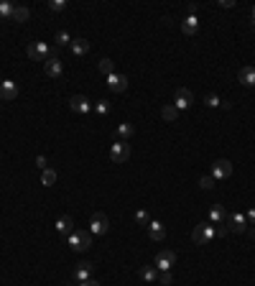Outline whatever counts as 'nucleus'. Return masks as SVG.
<instances>
[{"instance_id": "nucleus-1", "label": "nucleus", "mask_w": 255, "mask_h": 286, "mask_svg": "<svg viewBox=\"0 0 255 286\" xmlns=\"http://www.w3.org/2000/svg\"><path fill=\"white\" fill-rule=\"evenodd\" d=\"M67 243H69L72 250L84 253V250H89V245H92V233H89V230H74V233L67 238Z\"/></svg>"}, {"instance_id": "nucleus-2", "label": "nucleus", "mask_w": 255, "mask_h": 286, "mask_svg": "<svg viewBox=\"0 0 255 286\" xmlns=\"http://www.w3.org/2000/svg\"><path fill=\"white\" fill-rule=\"evenodd\" d=\"M26 54H28V59H34V62H46L49 56H54V49L46 41H34L31 46L26 49Z\"/></svg>"}, {"instance_id": "nucleus-3", "label": "nucleus", "mask_w": 255, "mask_h": 286, "mask_svg": "<svg viewBox=\"0 0 255 286\" xmlns=\"http://www.w3.org/2000/svg\"><path fill=\"white\" fill-rule=\"evenodd\" d=\"M212 238H217V235H215V225H209V222L197 225V228H194V233H191V240H194L197 245H207Z\"/></svg>"}, {"instance_id": "nucleus-4", "label": "nucleus", "mask_w": 255, "mask_h": 286, "mask_svg": "<svg viewBox=\"0 0 255 286\" xmlns=\"http://www.w3.org/2000/svg\"><path fill=\"white\" fill-rule=\"evenodd\" d=\"M110 159H112L115 163L128 161V159H130V146H128V141H115V143L110 146Z\"/></svg>"}, {"instance_id": "nucleus-5", "label": "nucleus", "mask_w": 255, "mask_h": 286, "mask_svg": "<svg viewBox=\"0 0 255 286\" xmlns=\"http://www.w3.org/2000/svg\"><path fill=\"white\" fill-rule=\"evenodd\" d=\"M108 228H110L108 215H105V212H95L92 220H89V233H92V235H105V233H108Z\"/></svg>"}, {"instance_id": "nucleus-6", "label": "nucleus", "mask_w": 255, "mask_h": 286, "mask_svg": "<svg viewBox=\"0 0 255 286\" xmlns=\"http://www.w3.org/2000/svg\"><path fill=\"white\" fill-rule=\"evenodd\" d=\"M191 102H194V95L189 92V89L182 87V89H176V95H174V102H171V105H174L179 113H182V110H189V108H191Z\"/></svg>"}, {"instance_id": "nucleus-7", "label": "nucleus", "mask_w": 255, "mask_h": 286, "mask_svg": "<svg viewBox=\"0 0 255 286\" xmlns=\"http://www.w3.org/2000/svg\"><path fill=\"white\" fill-rule=\"evenodd\" d=\"M232 174V163L227 159H217L212 163V179H230Z\"/></svg>"}, {"instance_id": "nucleus-8", "label": "nucleus", "mask_w": 255, "mask_h": 286, "mask_svg": "<svg viewBox=\"0 0 255 286\" xmlns=\"http://www.w3.org/2000/svg\"><path fill=\"white\" fill-rule=\"evenodd\" d=\"M174 263H176V253H174V250H161V253L156 255V261H153V266H156L158 271H171Z\"/></svg>"}, {"instance_id": "nucleus-9", "label": "nucleus", "mask_w": 255, "mask_h": 286, "mask_svg": "<svg viewBox=\"0 0 255 286\" xmlns=\"http://www.w3.org/2000/svg\"><path fill=\"white\" fill-rule=\"evenodd\" d=\"M43 69H46V74H49V77H54V80L64 74V64H62V59H59L56 54H54V56H49L46 62H43Z\"/></svg>"}, {"instance_id": "nucleus-10", "label": "nucleus", "mask_w": 255, "mask_h": 286, "mask_svg": "<svg viewBox=\"0 0 255 286\" xmlns=\"http://www.w3.org/2000/svg\"><path fill=\"white\" fill-rule=\"evenodd\" d=\"M16 97H18V84L16 82H13V80L0 82V100L10 102V100H16Z\"/></svg>"}, {"instance_id": "nucleus-11", "label": "nucleus", "mask_w": 255, "mask_h": 286, "mask_svg": "<svg viewBox=\"0 0 255 286\" xmlns=\"http://www.w3.org/2000/svg\"><path fill=\"white\" fill-rule=\"evenodd\" d=\"M227 228L232 230V233H245L248 230V220H245V212H232L230 217H227Z\"/></svg>"}, {"instance_id": "nucleus-12", "label": "nucleus", "mask_w": 255, "mask_h": 286, "mask_svg": "<svg viewBox=\"0 0 255 286\" xmlns=\"http://www.w3.org/2000/svg\"><path fill=\"white\" fill-rule=\"evenodd\" d=\"M108 87L112 89V92H125V89H128V77H125V74L112 72L108 77Z\"/></svg>"}, {"instance_id": "nucleus-13", "label": "nucleus", "mask_w": 255, "mask_h": 286, "mask_svg": "<svg viewBox=\"0 0 255 286\" xmlns=\"http://www.w3.org/2000/svg\"><path fill=\"white\" fill-rule=\"evenodd\" d=\"M148 235H151V240L161 243V240L166 238V228H163V222H158V220H151V222H148Z\"/></svg>"}, {"instance_id": "nucleus-14", "label": "nucleus", "mask_w": 255, "mask_h": 286, "mask_svg": "<svg viewBox=\"0 0 255 286\" xmlns=\"http://www.w3.org/2000/svg\"><path fill=\"white\" fill-rule=\"evenodd\" d=\"M69 108H72L74 113H89L92 105H89V100H87L84 95H74V97L69 100Z\"/></svg>"}, {"instance_id": "nucleus-15", "label": "nucleus", "mask_w": 255, "mask_h": 286, "mask_svg": "<svg viewBox=\"0 0 255 286\" xmlns=\"http://www.w3.org/2000/svg\"><path fill=\"white\" fill-rule=\"evenodd\" d=\"M56 233L62 235V238H69L74 233V220L72 217H59L56 220Z\"/></svg>"}, {"instance_id": "nucleus-16", "label": "nucleus", "mask_w": 255, "mask_h": 286, "mask_svg": "<svg viewBox=\"0 0 255 286\" xmlns=\"http://www.w3.org/2000/svg\"><path fill=\"white\" fill-rule=\"evenodd\" d=\"M237 80H240V84H245V87H255V67H243L240 69V74H237Z\"/></svg>"}, {"instance_id": "nucleus-17", "label": "nucleus", "mask_w": 255, "mask_h": 286, "mask_svg": "<svg viewBox=\"0 0 255 286\" xmlns=\"http://www.w3.org/2000/svg\"><path fill=\"white\" fill-rule=\"evenodd\" d=\"M224 220H227V209H224L222 204H215L212 209H209V225H222Z\"/></svg>"}, {"instance_id": "nucleus-18", "label": "nucleus", "mask_w": 255, "mask_h": 286, "mask_svg": "<svg viewBox=\"0 0 255 286\" xmlns=\"http://www.w3.org/2000/svg\"><path fill=\"white\" fill-rule=\"evenodd\" d=\"M89 276H92V263H77V268H74V281L82 284V281H89Z\"/></svg>"}, {"instance_id": "nucleus-19", "label": "nucleus", "mask_w": 255, "mask_h": 286, "mask_svg": "<svg viewBox=\"0 0 255 286\" xmlns=\"http://www.w3.org/2000/svg\"><path fill=\"white\" fill-rule=\"evenodd\" d=\"M182 31H184L186 36H197V31H199V18H197V16H186V18L182 21Z\"/></svg>"}, {"instance_id": "nucleus-20", "label": "nucleus", "mask_w": 255, "mask_h": 286, "mask_svg": "<svg viewBox=\"0 0 255 286\" xmlns=\"http://www.w3.org/2000/svg\"><path fill=\"white\" fill-rule=\"evenodd\" d=\"M89 51V41L87 39H72V54L74 56H84Z\"/></svg>"}, {"instance_id": "nucleus-21", "label": "nucleus", "mask_w": 255, "mask_h": 286, "mask_svg": "<svg viewBox=\"0 0 255 286\" xmlns=\"http://www.w3.org/2000/svg\"><path fill=\"white\" fill-rule=\"evenodd\" d=\"M158 274H161V271H158L156 266H143V268H141V279H143V281H148V284L158 281Z\"/></svg>"}, {"instance_id": "nucleus-22", "label": "nucleus", "mask_w": 255, "mask_h": 286, "mask_svg": "<svg viewBox=\"0 0 255 286\" xmlns=\"http://www.w3.org/2000/svg\"><path fill=\"white\" fill-rule=\"evenodd\" d=\"M161 115H163V120H166V123H176V120H179V110L174 108L171 102L161 108Z\"/></svg>"}, {"instance_id": "nucleus-23", "label": "nucleus", "mask_w": 255, "mask_h": 286, "mask_svg": "<svg viewBox=\"0 0 255 286\" xmlns=\"http://www.w3.org/2000/svg\"><path fill=\"white\" fill-rule=\"evenodd\" d=\"M13 10H16V5H13L10 0H0V18L3 21L13 18Z\"/></svg>"}, {"instance_id": "nucleus-24", "label": "nucleus", "mask_w": 255, "mask_h": 286, "mask_svg": "<svg viewBox=\"0 0 255 286\" xmlns=\"http://www.w3.org/2000/svg\"><path fill=\"white\" fill-rule=\"evenodd\" d=\"M28 16H31V10H28L26 5H16V10H13V21H16V23L28 21Z\"/></svg>"}, {"instance_id": "nucleus-25", "label": "nucleus", "mask_w": 255, "mask_h": 286, "mask_svg": "<svg viewBox=\"0 0 255 286\" xmlns=\"http://www.w3.org/2000/svg\"><path fill=\"white\" fill-rule=\"evenodd\" d=\"M133 130H136V128H133L130 123H120L117 125V141H128L133 135Z\"/></svg>"}, {"instance_id": "nucleus-26", "label": "nucleus", "mask_w": 255, "mask_h": 286, "mask_svg": "<svg viewBox=\"0 0 255 286\" xmlns=\"http://www.w3.org/2000/svg\"><path fill=\"white\" fill-rule=\"evenodd\" d=\"M97 69H100V72L105 74V77H110V74L115 72V62H112V59H100Z\"/></svg>"}, {"instance_id": "nucleus-27", "label": "nucleus", "mask_w": 255, "mask_h": 286, "mask_svg": "<svg viewBox=\"0 0 255 286\" xmlns=\"http://www.w3.org/2000/svg\"><path fill=\"white\" fill-rule=\"evenodd\" d=\"M41 184L54 187V184H56V171H54V169H43V171H41Z\"/></svg>"}, {"instance_id": "nucleus-28", "label": "nucleus", "mask_w": 255, "mask_h": 286, "mask_svg": "<svg viewBox=\"0 0 255 286\" xmlns=\"http://www.w3.org/2000/svg\"><path fill=\"white\" fill-rule=\"evenodd\" d=\"M54 41H56V46H72V36L67 31H56Z\"/></svg>"}, {"instance_id": "nucleus-29", "label": "nucleus", "mask_w": 255, "mask_h": 286, "mask_svg": "<svg viewBox=\"0 0 255 286\" xmlns=\"http://www.w3.org/2000/svg\"><path fill=\"white\" fill-rule=\"evenodd\" d=\"M136 222L143 225V228H148V222H151V215H148L146 209H138V212H136Z\"/></svg>"}, {"instance_id": "nucleus-30", "label": "nucleus", "mask_w": 255, "mask_h": 286, "mask_svg": "<svg viewBox=\"0 0 255 286\" xmlns=\"http://www.w3.org/2000/svg\"><path fill=\"white\" fill-rule=\"evenodd\" d=\"M204 102H207V108H222L224 100H219V95H207Z\"/></svg>"}, {"instance_id": "nucleus-31", "label": "nucleus", "mask_w": 255, "mask_h": 286, "mask_svg": "<svg viewBox=\"0 0 255 286\" xmlns=\"http://www.w3.org/2000/svg\"><path fill=\"white\" fill-rule=\"evenodd\" d=\"M49 10H54V13H59V10H64L67 8V0H49Z\"/></svg>"}, {"instance_id": "nucleus-32", "label": "nucleus", "mask_w": 255, "mask_h": 286, "mask_svg": "<svg viewBox=\"0 0 255 286\" xmlns=\"http://www.w3.org/2000/svg\"><path fill=\"white\" fill-rule=\"evenodd\" d=\"M171 281H174L171 279V271H161V274H158V284L161 286H171Z\"/></svg>"}, {"instance_id": "nucleus-33", "label": "nucleus", "mask_w": 255, "mask_h": 286, "mask_svg": "<svg viewBox=\"0 0 255 286\" xmlns=\"http://www.w3.org/2000/svg\"><path fill=\"white\" fill-rule=\"evenodd\" d=\"M95 110H97L100 115H108V113H110V102H108V100H100V102L95 105Z\"/></svg>"}, {"instance_id": "nucleus-34", "label": "nucleus", "mask_w": 255, "mask_h": 286, "mask_svg": "<svg viewBox=\"0 0 255 286\" xmlns=\"http://www.w3.org/2000/svg\"><path fill=\"white\" fill-rule=\"evenodd\" d=\"M199 187H202V189H215V179H212V176H202V179H199Z\"/></svg>"}, {"instance_id": "nucleus-35", "label": "nucleus", "mask_w": 255, "mask_h": 286, "mask_svg": "<svg viewBox=\"0 0 255 286\" xmlns=\"http://www.w3.org/2000/svg\"><path fill=\"white\" fill-rule=\"evenodd\" d=\"M245 220H248V225H250V228H255V207H250L248 212H245Z\"/></svg>"}, {"instance_id": "nucleus-36", "label": "nucleus", "mask_w": 255, "mask_h": 286, "mask_svg": "<svg viewBox=\"0 0 255 286\" xmlns=\"http://www.w3.org/2000/svg\"><path fill=\"white\" fill-rule=\"evenodd\" d=\"M227 233H230V228H227V225H217V228H215V235H217V238H224Z\"/></svg>"}, {"instance_id": "nucleus-37", "label": "nucleus", "mask_w": 255, "mask_h": 286, "mask_svg": "<svg viewBox=\"0 0 255 286\" xmlns=\"http://www.w3.org/2000/svg\"><path fill=\"white\" fill-rule=\"evenodd\" d=\"M36 166H38L41 171H43V169H49V166H46V156H36Z\"/></svg>"}, {"instance_id": "nucleus-38", "label": "nucleus", "mask_w": 255, "mask_h": 286, "mask_svg": "<svg viewBox=\"0 0 255 286\" xmlns=\"http://www.w3.org/2000/svg\"><path fill=\"white\" fill-rule=\"evenodd\" d=\"M219 5H222V8H232V5H235V0H222Z\"/></svg>"}, {"instance_id": "nucleus-39", "label": "nucleus", "mask_w": 255, "mask_h": 286, "mask_svg": "<svg viewBox=\"0 0 255 286\" xmlns=\"http://www.w3.org/2000/svg\"><path fill=\"white\" fill-rule=\"evenodd\" d=\"M79 286H100V284H97V281H95V279H89V281H82V284H79Z\"/></svg>"}, {"instance_id": "nucleus-40", "label": "nucleus", "mask_w": 255, "mask_h": 286, "mask_svg": "<svg viewBox=\"0 0 255 286\" xmlns=\"http://www.w3.org/2000/svg\"><path fill=\"white\" fill-rule=\"evenodd\" d=\"M250 18H253V21H250V23H255V8H253V10H250Z\"/></svg>"}, {"instance_id": "nucleus-41", "label": "nucleus", "mask_w": 255, "mask_h": 286, "mask_svg": "<svg viewBox=\"0 0 255 286\" xmlns=\"http://www.w3.org/2000/svg\"><path fill=\"white\" fill-rule=\"evenodd\" d=\"M0 82H3V80H0Z\"/></svg>"}]
</instances>
